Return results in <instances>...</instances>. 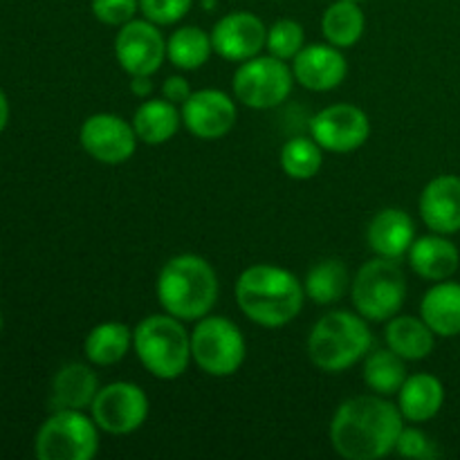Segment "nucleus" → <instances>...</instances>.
<instances>
[{"instance_id": "obj_28", "label": "nucleus", "mask_w": 460, "mask_h": 460, "mask_svg": "<svg viewBox=\"0 0 460 460\" xmlns=\"http://www.w3.org/2000/svg\"><path fill=\"white\" fill-rule=\"evenodd\" d=\"M211 52V34L196 25L180 27L166 40V58L180 70H198L209 61Z\"/></svg>"}, {"instance_id": "obj_38", "label": "nucleus", "mask_w": 460, "mask_h": 460, "mask_svg": "<svg viewBox=\"0 0 460 460\" xmlns=\"http://www.w3.org/2000/svg\"><path fill=\"white\" fill-rule=\"evenodd\" d=\"M3 326H4V319H3V313H0V332H3Z\"/></svg>"}, {"instance_id": "obj_2", "label": "nucleus", "mask_w": 460, "mask_h": 460, "mask_svg": "<svg viewBox=\"0 0 460 460\" xmlns=\"http://www.w3.org/2000/svg\"><path fill=\"white\" fill-rule=\"evenodd\" d=\"M304 283L279 265H252L236 281L238 308L263 328H281L295 322L304 310Z\"/></svg>"}, {"instance_id": "obj_37", "label": "nucleus", "mask_w": 460, "mask_h": 460, "mask_svg": "<svg viewBox=\"0 0 460 460\" xmlns=\"http://www.w3.org/2000/svg\"><path fill=\"white\" fill-rule=\"evenodd\" d=\"M7 124H9V99L7 94L3 93V88H0V133L7 128Z\"/></svg>"}, {"instance_id": "obj_23", "label": "nucleus", "mask_w": 460, "mask_h": 460, "mask_svg": "<svg viewBox=\"0 0 460 460\" xmlns=\"http://www.w3.org/2000/svg\"><path fill=\"white\" fill-rule=\"evenodd\" d=\"M386 346L407 362H420L429 358L436 346V332L431 331L422 317H391L385 331Z\"/></svg>"}, {"instance_id": "obj_18", "label": "nucleus", "mask_w": 460, "mask_h": 460, "mask_svg": "<svg viewBox=\"0 0 460 460\" xmlns=\"http://www.w3.org/2000/svg\"><path fill=\"white\" fill-rule=\"evenodd\" d=\"M367 241L376 256L398 261L416 241V225L407 211L389 207L371 220L367 229Z\"/></svg>"}, {"instance_id": "obj_32", "label": "nucleus", "mask_w": 460, "mask_h": 460, "mask_svg": "<svg viewBox=\"0 0 460 460\" xmlns=\"http://www.w3.org/2000/svg\"><path fill=\"white\" fill-rule=\"evenodd\" d=\"M193 7V0H139L144 18L155 25H175Z\"/></svg>"}, {"instance_id": "obj_16", "label": "nucleus", "mask_w": 460, "mask_h": 460, "mask_svg": "<svg viewBox=\"0 0 460 460\" xmlns=\"http://www.w3.org/2000/svg\"><path fill=\"white\" fill-rule=\"evenodd\" d=\"M349 63L340 48L331 43L304 45L299 54L292 58V75L305 90L328 93L344 84Z\"/></svg>"}, {"instance_id": "obj_25", "label": "nucleus", "mask_w": 460, "mask_h": 460, "mask_svg": "<svg viewBox=\"0 0 460 460\" xmlns=\"http://www.w3.org/2000/svg\"><path fill=\"white\" fill-rule=\"evenodd\" d=\"M133 331L121 322H103L85 335L84 353L94 367H112L128 355Z\"/></svg>"}, {"instance_id": "obj_14", "label": "nucleus", "mask_w": 460, "mask_h": 460, "mask_svg": "<svg viewBox=\"0 0 460 460\" xmlns=\"http://www.w3.org/2000/svg\"><path fill=\"white\" fill-rule=\"evenodd\" d=\"M268 43V27L256 13L232 12L220 18L211 30V45L220 58L243 63L259 57Z\"/></svg>"}, {"instance_id": "obj_10", "label": "nucleus", "mask_w": 460, "mask_h": 460, "mask_svg": "<svg viewBox=\"0 0 460 460\" xmlns=\"http://www.w3.org/2000/svg\"><path fill=\"white\" fill-rule=\"evenodd\" d=\"M93 420L111 436H128L148 418V395L135 382H111L94 398Z\"/></svg>"}, {"instance_id": "obj_11", "label": "nucleus", "mask_w": 460, "mask_h": 460, "mask_svg": "<svg viewBox=\"0 0 460 460\" xmlns=\"http://www.w3.org/2000/svg\"><path fill=\"white\" fill-rule=\"evenodd\" d=\"M115 57L128 76H153L166 58V40L160 25L148 18H133L115 36Z\"/></svg>"}, {"instance_id": "obj_20", "label": "nucleus", "mask_w": 460, "mask_h": 460, "mask_svg": "<svg viewBox=\"0 0 460 460\" xmlns=\"http://www.w3.org/2000/svg\"><path fill=\"white\" fill-rule=\"evenodd\" d=\"M413 272L427 281H447L460 265L458 247L445 234H431L413 241L407 252Z\"/></svg>"}, {"instance_id": "obj_3", "label": "nucleus", "mask_w": 460, "mask_h": 460, "mask_svg": "<svg viewBox=\"0 0 460 460\" xmlns=\"http://www.w3.org/2000/svg\"><path fill=\"white\" fill-rule=\"evenodd\" d=\"M155 292L166 314H173L180 322H198L211 314L218 301V277L202 256L180 254L160 270Z\"/></svg>"}, {"instance_id": "obj_13", "label": "nucleus", "mask_w": 460, "mask_h": 460, "mask_svg": "<svg viewBox=\"0 0 460 460\" xmlns=\"http://www.w3.org/2000/svg\"><path fill=\"white\" fill-rule=\"evenodd\" d=\"M79 142L93 160L102 164L128 162L137 151V133L133 124L112 112H97L81 124Z\"/></svg>"}, {"instance_id": "obj_27", "label": "nucleus", "mask_w": 460, "mask_h": 460, "mask_svg": "<svg viewBox=\"0 0 460 460\" xmlns=\"http://www.w3.org/2000/svg\"><path fill=\"white\" fill-rule=\"evenodd\" d=\"M407 377V359L394 353L389 346L368 350V355L364 358V382L373 394L385 395V398L398 395Z\"/></svg>"}, {"instance_id": "obj_15", "label": "nucleus", "mask_w": 460, "mask_h": 460, "mask_svg": "<svg viewBox=\"0 0 460 460\" xmlns=\"http://www.w3.org/2000/svg\"><path fill=\"white\" fill-rule=\"evenodd\" d=\"M182 124L198 139H220L236 124V103L227 93L214 88L196 90L191 97L180 106Z\"/></svg>"}, {"instance_id": "obj_1", "label": "nucleus", "mask_w": 460, "mask_h": 460, "mask_svg": "<svg viewBox=\"0 0 460 460\" xmlns=\"http://www.w3.org/2000/svg\"><path fill=\"white\" fill-rule=\"evenodd\" d=\"M404 427L398 404L385 395H358L340 404L331 422V445L346 460H377L395 452Z\"/></svg>"}, {"instance_id": "obj_33", "label": "nucleus", "mask_w": 460, "mask_h": 460, "mask_svg": "<svg viewBox=\"0 0 460 460\" xmlns=\"http://www.w3.org/2000/svg\"><path fill=\"white\" fill-rule=\"evenodd\" d=\"M395 454L404 458L429 460L438 456V449H436V443L425 431L416 429V427H402L398 443H395Z\"/></svg>"}, {"instance_id": "obj_36", "label": "nucleus", "mask_w": 460, "mask_h": 460, "mask_svg": "<svg viewBox=\"0 0 460 460\" xmlns=\"http://www.w3.org/2000/svg\"><path fill=\"white\" fill-rule=\"evenodd\" d=\"M130 93L135 94V97H151L153 93V81L151 76H130Z\"/></svg>"}, {"instance_id": "obj_29", "label": "nucleus", "mask_w": 460, "mask_h": 460, "mask_svg": "<svg viewBox=\"0 0 460 460\" xmlns=\"http://www.w3.org/2000/svg\"><path fill=\"white\" fill-rule=\"evenodd\" d=\"M349 286V270L337 259H326L314 265V268H310L308 277L304 281L305 296L317 305L337 304L346 295Z\"/></svg>"}, {"instance_id": "obj_9", "label": "nucleus", "mask_w": 460, "mask_h": 460, "mask_svg": "<svg viewBox=\"0 0 460 460\" xmlns=\"http://www.w3.org/2000/svg\"><path fill=\"white\" fill-rule=\"evenodd\" d=\"M234 94L241 103L254 111H268L277 108L290 97L295 75L286 61L272 57L247 58L234 72Z\"/></svg>"}, {"instance_id": "obj_21", "label": "nucleus", "mask_w": 460, "mask_h": 460, "mask_svg": "<svg viewBox=\"0 0 460 460\" xmlns=\"http://www.w3.org/2000/svg\"><path fill=\"white\" fill-rule=\"evenodd\" d=\"M445 404V386L431 373H416L404 380L398 391V409L404 420L429 422Z\"/></svg>"}, {"instance_id": "obj_6", "label": "nucleus", "mask_w": 460, "mask_h": 460, "mask_svg": "<svg viewBox=\"0 0 460 460\" xmlns=\"http://www.w3.org/2000/svg\"><path fill=\"white\" fill-rule=\"evenodd\" d=\"M350 299L367 322H389L407 299V277L394 259L376 256L355 274L350 283Z\"/></svg>"}, {"instance_id": "obj_22", "label": "nucleus", "mask_w": 460, "mask_h": 460, "mask_svg": "<svg viewBox=\"0 0 460 460\" xmlns=\"http://www.w3.org/2000/svg\"><path fill=\"white\" fill-rule=\"evenodd\" d=\"M420 317L436 337L460 335V283L436 281L422 296Z\"/></svg>"}, {"instance_id": "obj_4", "label": "nucleus", "mask_w": 460, "mask_h": 460, "mask_svg": "<svg viewBox=\"0 0 460 460\" xmlns=\"http://www.w3.org/2000/svg\"><path fill=\"white\" fill-rule=\"evenodd\" d=\"M373 346V332L359 313L332 310L323 314L308 335V355L326 373L349 371Z\"/></svg>"}, {"instance_id": "obj_5", "label": "nucleus", "mask_w": 460, "mask_h": 460, "mask_svg": "<svg viewBox=\"0 0 460 460\" xmlns=\"http://www.w3.org/2000/svg\"><path fill=\"white\" fill-rule=\"evenodd\" d=\"M133 349L142 367L160 380H175L191 362V332L173 314H148L135 326Z\"/></svg>"}, {"instance_id": "obj_8", "label": "nucleus", "mask_w": 460, "mask_h": 460, "mask_svg": "<svg viewBox=\"0 0 460 460\" xmlns=\"http://www.w3.org/2000/svg\"><path fill=\"white\" fill-rule=\"evenodd\" d=\"M191 358L207 376L229 377L245 362V337L227 317L207 314L198 319L191 332Z\"/></svg>"}, {"instance_id": "obj_24", "label": "nucleus", "mask_w": 460, "mask_h": 460, "mask_svg": "<svg viewBox=\"0 0 460 460\" xmlns=\"http://www.w3.org/2000/svg\"><path fill=\"white\" fill-rule=\"evenodd\" d=\"M133 128L137 133V139L151 146H160L166 144L169 139L175 137L182 124V112L178 106L171 102L162 99H148L142 106L135 111L133 115Z\"/></svg>"}, {"instance_id": "obj_17", "label": "nucleus", "mask_w": 460, "mask_h": 460, "mask_svg": "<svg viewBox=\"0 0 460 460\" xmlns=\"http://www.w3.org/2000/svg\"><path fill=\"white\" fill-rule=\"evenodd\" d=\"M422 223L436 234L460 232V178L445 173L429 180L420 193Z\"/></svg>"}, {"instance_id": "obj_35", "label": "nucleus", "mask_w": 460, "mask_h": 460, "mask_svg": "<svg viewBox=\"0 0 460 460\" xmlns=\"http://www.w3.org/2000/svg\"><path fill=\"white\" fill-rule=\"evenodd\" d=\"M191 93L193 90L191 85H189V81L180 75L169 76V79L162 84V97H164L166 102L175 103V106H182V103L191 97Z\"/></svg>"}, {"instance_id": "obj_26", "label": "nucleus", "mask_w": 460, "mask_h": 460, "mask_svg": "<svg viewBox=\"0 0 460 460\" xmlns=\"http://www.w3.org/2000/svg\"><path fill=\"white\" fill-rule=\"evenodd\" d=\"M364 30H367V18L355 0H337L322 16V31L326 36V43L340 49L358 45Z\"/></svg>"}, {"instance_id": "obj_31", "label": "nucleus", "mask_w": 460, "mask_h": 460, "mask_svg": "<svg viewBox=\"0 0 460 460\" xmlns=\"http://www.w3.org/2000/svg\"><path fill=\"white\" fill-rule=\"evenodd\" d=\"M304 27L296 21H292V18H281V21H277L268 30L265 48H268L272 57L281 58V61H290V58H295L304 49Z\"/></svg>"}, {"instance_id": "obj_30", "label": "nucleus", "mask_w": 460, "mask_h": 460, "mask_svg": "<svg viewBox=\"0 0 460 460\" xmlns=\"http://www.w3.org/2000/svg\"><path fill=\"white\" fill-rule=\"evenodd\" d=\"M281 169L292 180H310L322 171L323 148L313 137H292L281 148Z\"/></svg>"}, {"instance_id": "obj_12", "label": "nucleus", "mask_w": 460, "mask_h": 460, "mask_svg": "<svg viewBox=\"0 0 460 460\" xmlns=\"http://www.w3.org/2000/svg\"><path fill=\"white\" fill-rule=\"evenodd\" d=\"M371 135V119L353 103H332L310 121V137L331 153H353Z\"/></svg>"}, {"instance_id": "obj_7", "label": "nucleus", "mask_w": 460, "mask_h": 460, "mask_svg": "<svg viewBox=\"0 0 460 460\" xmlns=\"http://www.w3.org/2000/svg\"><path fill=\"white\" fill-rule=\"evenodd\" d=\"M99 431L93 416L58 409L36 431L34 454L39 460H93L99 452Z\"/></svg>"}, {"instance_id": "obj_34", "label": "nucleus", "mask_w": 460, "mask_h": 460, "mask_svg": "<svg viewBox=\"0 0 460 460\" xmlns=\"http://www.w3.org/2000/svg\"><path fill=\"white\" fill-rule=\"evenodd\" d=\"M139 12V0H93V13L99 22L121 27Z\"/></svg>"}, {"instance_id": "obj_39", "label": "nucleus", "mask_w": 460, "mask_h": 460, "mask_svg": "<svg viewBox=\"0 0 460 460\" xmlns=\"http://www.w3.org/2000/svg\"><path fill=\"white\" fill-rule=\"evenodd\" d=\"M355 3H359V0H355Z\"/></svg>"}, {"instance_id": "obj_19", "label": "nucleus", "mask_w": 460, "mask_h": 460, "mask_svg": "<svg viewBox=\"0 0 460 460\" xmlns=\"http://www.w3.org/2000/svg\"><path fill=\"white\" fill-rule=\"evenodd\" d=\"M99 377L88 364L70 362L57 371L49 389V409H75V411H85L93 407L94 398L99 394Z\"/></svg>"}]
</instances>
